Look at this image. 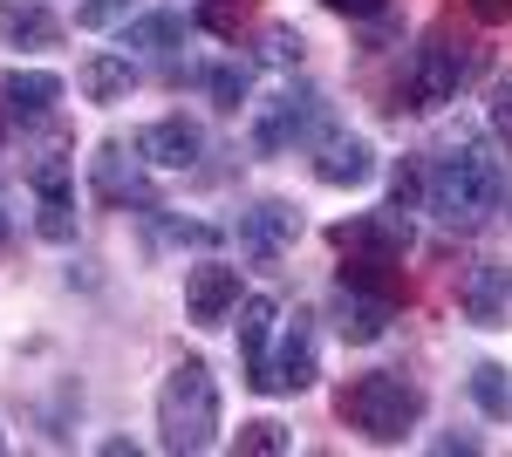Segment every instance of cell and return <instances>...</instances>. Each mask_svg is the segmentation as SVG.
Masks as SVG:
<instances>
[{
    "instance_id": "32",
    "label": "cell",
    "mask_w": 512,
    "mask_h": 457,
    "mask_svg": "<svg viewBox=\"0 0 512 457\" xmlns=\"http://www.w3.org/2000/svg\"><path fill=\"white\" fill-rule=\"evenodd\" d=\"M0 246H7V212H0Z\"/></svg>"
},
{
    "instance_id": "31",
    "label": "cell",
    "mask_w": 512,
    "mask_h": 457,
    "mask_svg": "<svg viewBox=\"0 0 512 457\" xmlns=\"http://www.w3.org/2000/svg\"><path fill=\"white\" fill-rule=\"evenodd\" d=\"M472 14L492 28V21H512V0H472Z\"/></svg>"
},
{
    "instance_id": "12",
    "label": "cell",
    "mask_w": 512,
    "mask_h": 457,
    "mask_svg": "<svg viewBox=\"0 0 512 457\" xmlns=\"http://www.w3.org/2000/svg\"><path fill=\"white\" fill-rule=\"evenodd\" d=\"M137 157L151 171H192L198 157H205V130H198L192 116H158V123L137 130Z\"/></svg>"
},
{
    "instance_id": "4",
    "label": "cell",
    "mask_w": 512,
    "mask_h": 457,
    "mask_svg": "<svg viewBox=\"0 0 512 457\" xmlns=\"http://www.w3.org/2000/svg\"><path fill=\"white\" fill-rule=\"evenodd\" d=\"M478 69H485L478 41H458L451 28L424 35L417 62H410V82H403V110H444V103H458V89H465Z\"/></svg>"
},
{
    "instance_id": "5",
    "label": "cell",
    "mask_w": 512,
    "mask_h": 457,
    "mask_svg": "<svg viewBox=\"0 0 512 457\" xmlns=\"http://www.w3.org/2000/svg\"><path fill=\"white\" fill-rule=\"evenodd\" d=\"M321 130H328V96L308 89V82H287V89H274L253 110V151L280 157V151H294V144H308V137H321Z\"/></svg>"
},
{
    "instance_id": "6",
    "label": "cell",
    "mask_w": 512,
    "mask_h": 457,
    "mask_svg": "<svg viewBox=\"0 0 512 457\" xmlns=\"http://www.w3.org/2000/svg\"><path fill=\"white\" fill-rule=\"evenodd\" d=\"M328 239H335L349 260H390V267H403V260H410V246H417V226H410V212H403V205H383V212L342 219Z\"/></svg>"
},
{
    "instance_id": "19",
    "label": "cell",
    "mask_w": 512,
    "mask_h": 457,
    "mask_svg": "<svg viewBox=\"0 0 512 457\" xmlns=\"http://www.w3.org/2000/svg\"><path fill=\"white\" fill-rule=\"evenodd\" d=\"M185 41V14H137V21H123V48H137V55H164V48H178Z\"/></svg>"
},
{
    "instance_id": "8",
    "label": "cell",
    "mask_w": 512,
    "mask_h": 457,
    "mask_svg": "<svg viewBox=\"0 0 512 457\" xmlns=\"http://www.w3.org/2000/svg\"><path fill=\"white\" fill-rule=\"evenodd\" d=\"M294 239H301V205H287V198H260L253 212H239V253L260 267H274Z\"/></svg>"
},
{
    "instance_id": "10",
    "label": "cell",
    "mask_w": 512,
    "mask_h": 457,
    "mask_svg": "<svg viewBox=\"0 0 512 457\" xmlns=\"http://www.w3.org/2000/svg\"><path fill=\"white\" fill-rule=\"evenodd\" d=\"M315 376H321L315 314H294V321H287V342H280V355L267 362V382H260V396H294V389H315Z\"/></svg>"
},
{
    "instance_id": "18",
    "label": "cell",
    "mask_w": 512,
    "mask_h": 457,
    "mask_svg": "<svg viewBox=\"0 0 512 457\" xmlns=\"http://www.w3.org/2000/svg\"><path fill=\"white\" fill-rule=\"evenodd\" d=\"M89 178H96V191H103L110 205H123V198H144V178H137V164L123 157V144H103V151L89 157Z\"/></svg>"
},
{
    "instance_id": "9",
    "label": "cell",
    "mask_w": 512,
    "mask_h": 457,
    "mask_svg": "<svg viewBox=\"0 0 512 457\" xmlns=\"http://www.w3.org/2000/svg\"><path fill=\"white\" fill-rule=\"evenodd\" d=\"M315 178L328 191H355L376 178V151H369V137H355V130H321L315 137Z\"/></svg>"
},
{
    "instance_id": "30",
    "label": "cell",
    "mask_w": 512,
    "mask_h": 457,
    "mask_svg": "<svg viewBox=\"0 0 512 457\" xmlns=\"http://www.w3.org/2000/svg\"><path fill=\"white\" fill-rule=\"evenodd\" d=\"M321 7H328V14H349V21H376L390 0H321Z\"/></svg>"
},
{
    "instance_id": "14",
    "label": "cell",
    "mask_w": 512,
    "mask_h": 457,
    "mask_svg": "<svg viewBox=\"0 0 512 457\" xmlns=\"http://www.w3.org/2000/svg\"><path fill=\"white\" fill-rule=\"evenodd\" d=\"M274 321H280L274 294H246V301H239V362H246V389L267 382V342H274Z\"/></svg>"
},
{
    "instance_id": "27",
    "label": "cell",
    "mask_w": 512,
    "mask_h": 457,
    "mask_svg": "<svg viewBox=\"0 0 512 457\" xmlns=\"http://www.w3.org/2000/svg\"><path fill=\"white\" fill-rule=\"evenodd\" d=\"M205 89H212V103H219V110H239V103H246V89H253V76L226 62V69H212V76H205Z\"/></svg>"
},
{
    "instance_id": "7",
    "label": "cell",
    "mask_w": 512,
    "mask_h": 457,
    "mask_svg": "<svg viewBox=\"0 0 512 457\" xmlns=\"http://www.w3.org/2000/svg\"><path fill=\"white\" fill-rule=\"evenodd\" d=\"M239 267H226V260H198V267H185V321L192 328H219V321H233L239 314Z\"/></svg>"
},
{
    "instance_id": "28",
    "label": "cell",
    "mask_w": 512,
    "mask_h": 457,
    "mask_svg": "<svg viewBox=\"0 0 512 457\" xmlns=\"http://www.w3.org/2000/svg\"><path fill=\"white\" fill-rule=\"evenodd\" d=\"M417 198H424V171H417V164H396V178H390V205H403V212H410Z\"/></svg>"
},
{
    "instance_id": "23",
    "label": "cell",
    "mask_w": 512,
    "mask_h": 457,
    "mask_svg": "<svg viewBox=\"0 0 512 457\" xmlns=\"http://www.w3.org/2000/svg\"><path fill=\"white\" fill-rule=\"evenodd\" d=\"M28 185H35V198H76V164L69 157H35Z\"/></svg>"
},
{
    "instance_id": "34",
    "label": "cell",
    "mask_w": 512,
    "mask_h": 457,
    "mask_svg": "<svg viewBox=\"0 0 512 457\" xmlns=\"http://www.w3.org/2000/svg\"><path fill=\"white\" fill-rule=\"evenodd\" d=\"M0 451H7V437H0Z\"/></svg>"
},
{
    "instance_id": "13",
    "label": "cell",
    "mask_w": 512,
    "mask_h": 457,
    "mask_svg": "<svg viewBox=\"0 0 512 457\" xmlns=\"http://www.w3.org/2000/svg\"><path fill=\"white\" fill-rule=\"evenodd\" d=\"M506 301H512V267H506V260L472 267V273H465V287H458V307H465L472 328H506Z\"/></svg>"
},
{
    "instance_id": "16",
    "label": "cell",
    "mask_w": 512,
    "mask_h": 457,
    "mask_svg": "<svg viewBox=\"0 0 512 457\" xmlns=\"http://www.w3.org/2000/svg\"><path fill=\"white\" fill-rule=\"evenodd\" d=\"M76 89L89 96V103H130V89H137V62L117 55V48H96V55H82Z\"/></svg>"
},
{
    "instance_id": "17",
    "label": "cell",
    "mask_w": 512,
    "mask_h": 457,
    "mask_svg": "<svg viewBox=\"0 0 512 457\" xmlns=\"http://www.w3.org/2000/svg\"><path fill=\"white\" fill-rule=\"evenodd\" d=\"M0 103H7V116L35 123V116H48L62 103V76L55 69H14V76L0 82Z\"/></svg>"
},
{
    "instance_id": "29",
    "label": "cell",
    "mask_w": 512,
    "mask_h": 457,
    "mask_svg": "<svg viewBox=\"0 0 512 457\" xmlns=\"http://www.w3.org/2000/svg\"><path fill=\"white\" fill-rule=\"evenodd\" d=\"M492 130L512 137V76H492Z\"/></svg>"
},
{
    "instance_id": "15",
    "label": "cell",
    "mask_w": 512,
    "mask_h": 457,
    "mask_svg": "<svg viewBox=\"0 0 512 457\" xmlns=\"http://www.w3.org/2000/svg\"><path fill=\"white\" fill-rule=\"evenodd\" d=\"M0 41L41 55V48H62V21H55L41 0H0Z\"/></svg>"
},
{
    "instance_id": "3",
    "label": "cell",
    "mask_w": 512,
    "mask_h": 457,
    "mask_svg": "<svg viewBox=\"0 0 512 457\" xmlns=\"http://www.w3.org/2000/svg\"><path fill=\"white\" fill-rule=\"evenodd\" d=\"M342 417L369 444H403L417 430V417H424V389L410 376H396V369H369V376H355L342 389Z\"/></svg>"
},
{
    "instance_id": "1",
    "label": "cell",
    "mask_w": 512,
    "mask_h": 457,
    "mask_svg": "<svg viewBox=\"0 0 512 457\" xmlns=\"http://www.w3.org/2000/svg\"><path fill=\"white\" fill-rule=\"evenodd\" d=\"M499 191H506V164L478 130H458L424 171V205H431L437 226H451V232L485 226L499 212Z\"/></svg>"
},
{
    "instance_id": "2",
    "label": "cell",
    "mask_w": 512,
    "mask_h": 457,
    "mask_svg": "<svg viewBox=\"0 0 512 457\" xmlns=\"http://www.w3.org/2000/svg\"><path fill=\"white\" fill-rule=\"evenodd\" d=\"M158 444L178 457H198L219 444V376L205 362H178L158 389Z\"/></svg>"
},
{
    "instance_id": "11",
    "label": "cell",
    "mask_w": 512,
    "mask_h": 457,
    "mask_svg": "<svg viewBox=\"0 0 512 457\" xmlns=\"http://www.w3.org/2000/svg\"><path fill=\"white\" fill-rule=\"evenodd\" d=\"M328 314H335V335H342L349 348H369V342H383V335H390L396 301H390V294H369V287H342V280H335Z\"/></svg>"
},
{
    "instance_id": "22",
    "label": "cell",
    "mask_w": 512,
    "mask_h": 457,
    "mask_svg": "<svg viewBox=\"0 0 512 457\" xmlns=\"http://www.w3.org/2000/svg\"><path fill=\"white\" fill-rule=\"evenodd\" d=\"M239 451L246 457H280V451H294V430L274 417H253V423H239Z\"/></svg>"
},
{
    "instance_id": "33",
    "label": "cell",
    "mask_w": 512,
    "mask_h": 457,
    "mask_svg": "<svg viewBox=\"0 0 512 457\" xmlns=\"http://www.w3.org/2000/svg\"><path fill=\"white\" fill-rule=\"evenodd\" d=\"M0 144H7V123H0Z\"/></svg>"
},
{
    "instance_id": "25",
    "label": "cell",
    "mask_w": 512,
    "mask_h": 457,
    "mask_svg": "<svg viewBox=\"0 0 512 457\" xmlns=\"http://www.w3.org/2000/svg\"><path fill=\"white\" fill-rule=\"evenodd\" d=\"M35 232L48 246H69L76 239V198H41L35 205Z\"/></svg>"
},
{
    "instance_id": "24",
    "label": "cell",
    "mask_w": 512,
    "mask_h": 457,
    "mask_svg": "<svg viewBox=\"0 0 512 457\" xmlns=\"http://www.w3.org/2000/svg\"><path fill=\"white\" fill-rule=\"evenodd\" d=\"M301 48H308V41H301V28H287V21H267V28H260V62H267V69H294Z\"/></svg>"
},
{
    "instance_id": "26",
    "label": "cell",
    "mask_w": 512,
    "mask_h": 457,
    "mask_svg": "<svg viewBox=\"0 0 512 457\" xmlns=\"http://www.w3.org/2000/svg\"><path fill=\"white\" fill-rule=\"evenodd\" d=\"M130 14H137V0H82L76 28H89V35H96V28H123Z\"/></svg>"
},
{
    "instance_id": "20",
    "label": "cell",
    "mask_w": 512,
    "mask_h": 457,
    "mask_svg": "<svg viewBox=\"0 0 512 457\" xmlns=\"http://www.w3.org/2000/svg\"><path fill=\"white\" fill-rule=\"evenodd\" d=\"M472 403L492 423L512 417V369H506V362H478V369H472Z\"/></svg>"
},
{
    "instance_id": "21",
    "label": "cell",
    "mask_w": 512,
    "mask_h": 457,
    "mask_svg": "<svg viewBox=\"0 0 512 457\" xmlns=\"http://www.w3.org/2000/svg\"><path fill=\"white\" fill-rule=\"evenodd\" d=\"M246 14H253V0H198V7H192V28H205V35H219V41H233Z\"/></svg>"
}]
</instances>
